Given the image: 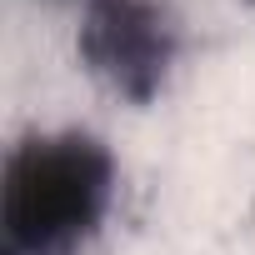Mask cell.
<instances>
[{
	"mask_svg": "<svg viewBox=\"0 0 255 255\" xmlns=\"http://www.w3.org/2000/svg\"><path fill=\"white\" fill-rule=\"evenodd\" d=\"M115 200V155L90 130H35L5 160V255H80Z\"/></svg>",
	"mask_w": 255,
	"mask_h": 255,
	"instance_id": "cell-1",
	"label": "cell"
},
{
	"mask_svg": "<svg viewBox=\"0 0 255 255\" xmlns=\"http://www.w3.org/2000/svg\"><path fill=\"white\" fill-rule=\"evenodd\" d=\"M75 45L90 75H100L115 95L145 105L160 95L175 65L180 35L155 0H90Z\"/></svg>",
	"mask_w": 255,
	"mask_h": 255,
	"instance_id": "cell-2",
	"label": "cell"
}]
</instances>
